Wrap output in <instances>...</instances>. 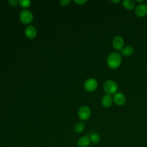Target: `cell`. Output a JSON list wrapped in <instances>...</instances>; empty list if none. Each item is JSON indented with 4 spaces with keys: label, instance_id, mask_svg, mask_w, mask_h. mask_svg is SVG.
Returning <instances> with one entry per match:
<instances>
[{
    "label": "cell",
    "instance_id": "cell-3",
    "mask_svg": "<svg viewBox=\"0 0 147 147\" xmlns=\"http://www.w3.org/2000/svg\"><path fill=\"white\" fill-rule=\"evenodd\" d=\"M19 18L21 22L25 24H27L32 21L33 16L31 11L26 9H24L20 12Z\"/></svg>",
    "mask_w": 147,
    "mask_h": 147
},
{
    "label": "cell",
    "instance_id": "cell-21",
    "mask_svg": "<svg viewBox=\"0 0 147 147\" xmlns=\"http://www.w3.org/2000/svg\"><path fill=\"white\" fill-rule=\"evenodd\" d=\"M144 1V0H141V1H138V0H136V2H142Z\"/></svg>",
    "mask_w": 147,
    "mask_h": 147
},
{
    "label": "cell",
    "instance_id": "cell-5",
    "mask_svg": "<svg viewBox=\"0 0 147 147\" xmlns=\"http://www.w3.org/2000/svg\"><path fill=\"white\" fill-rule=\"evenodd\" d=\"M98 86V83L96 80L93 78H90L87 79L84 83V88L89 92L94 91Z\"/></svg>",
    "mask_w": 147,
    "mask_h": 147
},
{
    "label": "cell",
    "instance_id": "cell-13",
    "mask_svg": "<svg viewBox=\"0 0 147 147\" xmlns=\"http://www.w3.org/2000/svg\"><path fill=\"white\" fill-rule=\"evenodd\" d=\"M134 52V49L132 47L128 45L122 48L121 50V53L124 56H131Z\"/></svg>",
    "mask_w": 147,
    "mask_h": 147
},
{
    "label": "cell",
    "instance_id": "cell-18",
    "mask_svg": "<svg viewBox=\"0 0 147 147\" xmlns=\"http://www.w3.org/2000/svg\"><path fill=\"white\" fill-rule=\"evenodd\" d=\"M8 3L11 6H16L18 3H19V1H17L16 0H10L8 1Z\"/></svg>",
    "mask_w": 147,
    "mask_h": 147
},
{
    "label": "cell",
    "instance_id": "cell-1",
    "mask_svg": "<svg viewBox=\"0 0 147 147\" xmlns=\"http://www.w3.org/2000/svg\"><path fill=\"white\" fill-rule=\"evenodd\" d=\"M122 62V57L118 52H113L107 58V64L111 69H117Z\"/></svg>",
    "mask_w": 147,
    "mask_h": 147
},
{
    "label": "cell",
    "instance_id": "cell-6",
    "mask_svg": "<svg viewBox=\"0 0 147 147\" xmlns=\"http://www.w3.org/2000/svg\"><path fill=\"white\" fill-rule=\"evenodd\" d=\"M113 48L116 50H122L124 45V40L121 36H115L112 41Z\"/></svg>",
    "mask_w": 147,
    "mask_h": 147
},
{
    "label": "cell",
    "instance_id": "cell-12",
    "mask_svg": "<svg viewBox=\"0 0 147 147\" xmlns=\"http://www.w3.org/2000/svg\"><path fill=\"white\" fill-rule=\"evenodd\" d=\"M123 6L127 10H133L136 6L135 2L132 0H125L122 2Z\"/></svg>",
    "mask_w": 147,
    "mask_h": 147
},
{
    "label": "cell",
    "instance_id": "cell-2",
    "mask_svg": "<svg viewBox=\"0 0 147 147\" xmlns=\"http://www.w3.org/2000/svg\"><path fill=\"white\" fill-rule=\"evenodd\" d=\"M103 88L108 95L115 94L118 90L117 83L111 80H107L103 83Z\"/></svg>",
    "mask_w": 147,
    "mask_h": 147
},
{
    "label": "cell",
    "instance_id": "cell-11",
    "mask_svg": "<svg viewBox=\"0 0 147 147\" xmlns=\"http://www.w3.org/2000/svg\"><path fill=\"white\" fill-rule=\"evenodd\" d=\"M90 139L87 136H83L78 141V145L79 147H87L90 144Z\"/></svg>",
    "mask_w": 147,
    "mask_h": 147
},
{
    "label": "cell",
    "instance_id": "cell-7",
    "mask_svg": "<svg viewBox=\"0 0 147 147\" xmlns=\"http://www.w3.org/2000/svg\"><path fill=\"white\" fill-rule=\"evenodd\" d=\"M113 100L118 106H123L126 103V97L125 95L121 92L115 93L113 96Z\"/></svg>",
    "mask_w": 147,
    "mask_h": 147
},
{
    "label": "cell",
    "instance_id": "cell-9",
    "mask_svg": "<svg viewBox=\"0 0 147 147\" xmlns=\"http://www.w3.org/2000/svg\"><path fill=\"white\" fill-rule=\"evenodd\" d=\"M25 34L26 37L29 39H33L37 35V30L33 25L28 26L25 30Z\"/></svg>",
    "mask_w": 147,
    "mask_h": 147
},
{
    "label": "cell",
    "instance_id": "cell-10",
    "mask_svg": "<svg viewBox=\"0 0 147 147\" xmlns=\"http://www.w3.org/2000/svg\"><path fill=\"white\" fill-rule=\"evenodd\" d=\"M112 102H113V99L110 96V95L106 94L103 96L101 103L103 107L105 108H108L111 106Z\"/></svg>",
    "mask_w": 147,
    "mask_h": 147
},
{
    "label": "cell",
    "instance_id": "cell-14",
    "mask_svg": "<svg viewBox=\"0 0 147 147\" xmlns=\"http://www.w3.org/2000/svg\"><path fill=\"white\" fill-rule=\"evenodd\" d=\"M84 129V125L83 122H78L77 123L74 127V130L76 133H81L83 131Z\"/></svg>",
    "mask_w": 147,
    "mask_h": 147
},
{
    "label": "cell",
    "instance_id": "cell-17",
    "mask_svg": "<svg viewBox=\"0 0 147 147\" xmlns=\"http://www.w3.org/2000/svg\"><path fill=\"white\" fill-rule=\"evenodd\" d=\"M59 2L61 6H65L69 5V3H70V1L69 0H60Z\"/></svg>",
    "mask_w": 147,
    "mask_h": 147
},
{
    "label": "cell",
    "instance_id": "cell-15",
    "mask_svg": "<svg viewBox=\"0 0 147 147\" xmlns=\"http://www.w3.org/2000/svg\"><path fill=\"white\" fill-rule=\"evenodd\" d=\"M31 1L29 0H20L19 5L24 9H26L30 6Z\"/></svg>",
    "mask_w": 147,
    "mask_h": 147
},
{
    "label": "cell",
    "instance_id": "cell-19",
    "mask_svg": "<svg viewBox=\"0 0 147 147\" xmlns=\"http://www.w3.org/2000/svg\"><path fill=\"white\" fill-rule=\"evenodd\" d=\"M74 2H75L76 3L78 4V5H82L84 4V3L87 2V1H86V0H75Z\"/></svg>",
    "mask_w": 147,
    "mask_h": 147
},
{
    "label": "cell",
    "instance_id": "cell-8",
    "mask_svg": "<svg viewBox=\"0 0 147 147\" xmlns=\"http://www.w3.org/2000/svg\"><path fill=\"white\" fill-rule=\"evenodd\" d=\"M135 13L137 16L140 17H144L147 14V6L145 3L138 5L135 9Z\"/></svg>",
    "mask_w": 147,
    "mask_h": 147
},
{
    "label": "cell",
    "instance_id": "cell-20",
    "mask_svg": "<svg viewBox=\"0 0 147 147\" xmlns=\"http://www.w3.org/2000/svg\"><path fill=\"white\" fill-rule=\"evenodd\" d=\"M111 2H113V3H118V2H119V1H111Z\"/></svg>",
    "mask_w": 147,
    "mask_h": 147
},
{
    "label": "cell",
    "instance_id": "cell-4",
    "mask_svg": "<svg viewBox=\"0 0 147 147\" xmlns=\"http://www.w3.org/2000/svg\"><path fill=\"white\" fill-rule=\"evenodd\" d=\"M78 114L80 119L83 121L87 120L90 117L91 114V109L87 106H83L79 109Z\"/></svg>",
    "mask_w": 147,
    "mask_h": 147
},
{
    "label": "cell",
    "instance_id": "cell-16",
    "mask_svg": "<svg viewBox=\"0 0 147 147\" xmlns=\"http://www.w3.org/2000/svg\"><path fill=\"white\" fill-rule=\"evenodd\" d=\"M90 141L94 144H96L98 142H99V141H100V137L98 134H95V133H92L90 135Z\"/></svg>",
    "mask_w": 147,
    "mask_h": 147
}]
</instances>
